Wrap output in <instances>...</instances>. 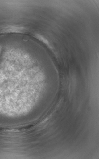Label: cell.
Here are the masks:
<instances>
[{"mask_svg": "<svg viewBox=\"0 0 99 159\" xmlns=\"http://www.w3.org/2000/svg\"><path fill=\"white\" fill-rule=\"evenodd\" d=\"M2 47L1 46H0V56H1V52L2 51Z\"/></svg>", "mask_w": 99, "mask_h": 159, "instance_id": "1", "label": "cell"}]
</instances>
